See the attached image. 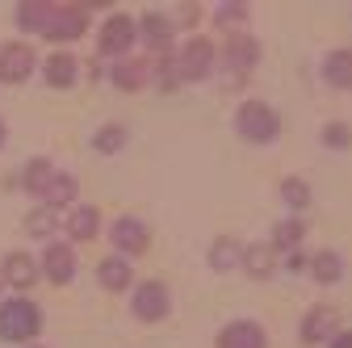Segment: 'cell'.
<instances>
[{"instance_id":"obj_1","label":"cell","mask_w":352,"mask_h":348,"mask_svg":"<svg viewBox=\"0 0 352 348\" xmlns=\"http://www.w3.org/2000/svg\"><path fill=\"white\" fill-rule=\"evenodd\" d=\"M42 331V311H38V302L30 298H9V302H0V336L13 340V344H25Z\"/></svg>"},{"instance_id":"obj_2","label":"cell","mask_w":352,"mask_h":348,"mask_svg":"<svg viewBox=\"0 0 352 348\" xmlns=\"http://www.w3.org/2000/svg\"><path fill=\"white\" fill-rule=\"evenodd\" d=\"M235 130L248 143H273L281 135V118H277L273 105H264V101H243L239 113H235Z\"/></svg>"},{"instance_id":"obj_3","label":"cell","mask_w":352,"mask_h":348,"mask_svg":"<svg viewBox=\"0 0 352 348\" xmlns=\"http://www.w3.org/2000/svg\"><path fill=\"white\" fill-rule=\"evenodd\" d=\"M214 67V42L210 38H189L176 55V76L181 80H206Z\"/></svg>"},{"instance_id":"obj_4","label":"cell","mask_w":352,"mask_h":348,"mask_svg":"<svg viewBox=\"0 0 352 348\" xmlns=\"http://www.w3.org/2000/svg\"><path fill=\"white\" fill-rule=\"evenodd\" d=\"M101 55H113V59H122L130 47L139 42V25H135V17H126V13H113L105 25H101Z\"/></svg>"},{"instance_id":"obj_5","label":"cell","mask_w":352,"mask_h":348,"mask_svg":"<svg viewBox=\"0 0 352 348\" xmlns=\"http://www.w3.org/2000/svg\"><path fill=\"white\" fill-rule=\"evenodd\" d=\"M84 25H88L84 5H51V17H47V25H42V38H51V42H72V38L84 34Z\"/></svg>"},{"instance_id":"obj_6","label":"cell","mask_w":352,"mask_h":348,"mask_svg":"<svg viewBox=\"0 0 352 348\" xmlns=\"http://www.w3.org/2000/svg\"><path fill=\"white\" fill-rule=\"evenodd\" d=\"M168 311H172V294H168L164 281H147V285L135 290V315L143 323H160Z\"/></svg>"},{"instance_id":"obj_7","label":"cell","mask_w":352,"mask_h":348,"mask_svg":"<svg viewBox=\"0 0 352 348\" xmlns=\"http://www.w3.org/2000/svg\"><path fill=\"white\" fill-rule=\"evenodd\" d=\"M34 47L30 42H9L5 51H0V80L5 84H21V80H30L34 76Z\"/></svg>"},{"instance_id":"obj_8","label":"cell","mask_w":352,"mask_h":348,"mask_svg":"<svg viewBox=\"0 0 352 348\" xmlns=\"http://www.w3.org/2000/svg\"><path fill=\"white\" fill-rule=\"evenodd\" d=\"M223 59H227V67H231V84H239L243 72H252L256 59H260V42H256L252 34H235L227 47H223Z\"/></svg>"},{"instance_id":"obj_9","label":"cell","mask_w":352,"mask_h":348,"mask_svg":"<svg viewBox=\"0 0 352 348\" xmlns=\"http://www.w3.org/2000/svg\"><path fill=\"white\" fill-rule=\"evenodd\" d=\"M109 239L118 243V256H122V252H126V256H139V252H147V243H151L147 227H143L139 219H130V214L109 227Z\"/></svg>"},{"instance_id":"obj_10","label":"cell","mask_w":352,"mask_h":348,"mask_svg":"<svg viewBox=\"0 0 352 348\" xmlns=\"http://www.w3.org/2000/svg\"><path fill=\"white\" fill-rule=\"evenodd\" d=\"M336 331H340V311H331V307L306 311V319H302V340L306 344H327Z\"/></svg>"},{"instance_id":"obj_11","label":"cell","mask_w":352,"mask_h":348,"mask_svg":"<svg viewBox=\"0 0 352 348\" xmlns=\"http://www.w3.org/2000/svg\"><path fill=\"white\" fill-rule=\"evenodd\" d=\"M42 273H47V281L55 285H67L76 277V256L67 243H47V252H42Z\"/></svg>"},{"instance_id":"obj_12","label":"cell","mask_w":352,"mask_h":348,"mask_svg":"<svg viewBox=\"0 0 352 348\" xmlns=\"http://www.w3.org/2000/svg\"><path fill=\"white\" fill-rule=\"evenodd\" d=\"M264 344H269V336H264V327L252 323V319L227 323L223 331H218V348H264Z\"/></svg>"},{"instance_id":"obj_13","label":"cell","mask_w":352,"mask_h":348,"mask_svg":"<svg viewBox=\"0 0 352 348\" xmlns=\"http://www.w3.org/2000/svg\"><path fill=\"white\" fill-rule=\"evenodd\" d=\"M135 25H139L143 42H147L155 55H168V51H172V21H168L164 13H155V9H151V13H143Z\"/></svg>"},{"instance_id":"obj_14","label":"cell","mask_w":352,"mask_h":348,"mask_svg":"<svg viewBox=\"0 0 352 348\" xmlns=\"http://www.w3.org/2000/svg\"><path fill=\"white\" fill-rule=\"evenodd\" d=\"M0 277H5L9 285H17V290H30V285L38 281L34 256H30V252H9V256H5V265H0Z\"/></svg>"},{"instance_id":"obj_15","label":"cell","mask_w":352,"mask_h":348,"mask_svg":"<svg viewBox=\"0 0 352 348\" xmlns=\"http://www.w3.org/2000/svg\"><path fill=\"white\" fill-rule=\"evenodd\" d=\"M243 269H248V277H256V281H269L273 273H277V252L269 248V243H252V248H243Z\"/></svg>"},{"instance_id":"obj_16","label":"cell","mask_w":352,"mask_h":348,"mask_svg":"<svg viewBox=\"0 0 352 348\" xmlns=\"http://www.w3.org/2000/svg\"><path fill=\"white\" fill-rule=\"evenodd\" d=\"M42 72H47V84H51V89H72V84L80 80V63H76V55H67V51H55Z\"/></svg>"},{"instance_id":"obj_17","label":"cell","mask_w":352,"mask_h":348,"mask_svg":"<svg viewBox=\"0 0 352 348\" xmlns=\"http://www.w3.org/2000/svg\"><path fill=\"white\" fill-rule=\"evenodd\" d=\"M323 80L331 89H352V47H340L323 59Z\"/></svg>"},{"instance_id":"obj_18","label":"cell","mask_w":352,"mask_h":348,"mask_svg":"<svg viewBox=\"0 0 352 348\" xmlns=\"http://www.w3.org/2000/svg\"><path fill=\"white\" fill-rule=\"evenodd\" d=\"M130 277H135V273H130V260H126V256H105L101 265H97V281H101L105 290H113V294L126 290Z\"/></svg>"},{"instance_id":"obj_19","label":"cell","mask_w":352,"mask_h":348,"mask_svg":"<svg viewBox=\"0 0 352 348\" xmlns=\"http://www.w3.org/2000/svg\"><path fill=\"white\" fill-rule=\"evenodd\" d=\"M97 231H101V210H93V206L72 210V219H67V235H72L76 243H88Z\"/></svg>"},{"instance_id":"obj_20","label":"cell","mask_w":352,"mask_h":348,"mask_svg":"<svg viewBox=\"0 0 352 348\" xmlns=\"http://www.w3.org/2000/svg\"><path fill=\"white\" fill-rule=\"evenodd\" d=\"M147 80H151V67L147 63H139V59H118V67H113V84H118V89L139 93Z\"/></svg>"},{"instance_id":"obj_21","label":"cell","mask_w":352,"mask_h":348,"mask_svg":"<svg viewBox=\"0 0 352 348\" xmlns=\"http://www.w3.org/2000/svg\"><path fill=\"white\" fill-rule=\"evenodd\" d=\"M72 197H76V177H72V172H55L47 193H42V206H47V210H63V206H72Z\"/></svg>"},{"instance_id":"obj_22","label":"cell","mask_w":352,"mask_h":348,"mask_svg":"<svg viewBox=\"0 0 352 348\" xmlns=\"http://www.w3.org/2000/svg\"><path fill=\"white\" fill-rule=\"evenodd\" d=\"M311 273H315V281L336 285V281L344 277V260H340V252H331V248L315 252V256H311Z\"/></svg>"},{"instance_id":"obj_23","label":"cell","mask_w":352,"mask_h":348,"mask_svg":"<svg viewBox=\"0 0 352 348\" xmlns=\"http://www.w3.org/2000/svg\"><path fill=\"white\" fill-rule=\"evenodd\" d=\"M51 177H55V164L38 155V160H30L25 172H21V189H25V193H47Z\"/></svg>"},{"instance_id":"obj_24","label":"cell","mask_w":352,"mask_h":348,"mask_svg":"<svg viewBox=\"0 0 352 348\" xmlns=\"http://www.w3.org/2000/svg\"><path fill=\"white\" fill-rule=\"evenodd\" d=\"M302 235H306V227L298 223V219H285V223H277L273 227V252L281 248V252H298V243H302Z\"/></svg>"},{"instance_id":"obj_25","label":"cell","mask_w":352,"mask_h":348,"mask_svg":"<svg viewBox=\"0 0 352 348\" xmlns=\"http://www.w3.org/2000/svg\"><path fill=\"white\" fill-rule=\"evenodd\" d=\"M47 17H51V5H47V0H25V5H17V25H21V30H38V34H42Z\"/></svg>"},{"instance_id":"obj_26","label":"cell","mask_w":352,"mask_h":348,"mask_svg":"<svg viewBox=\"0 0 352 348\" xmlns=\"http://www.w3.org/2000/svg\"><path fill=\"white\" fill-rule=\"evenodd\" d=\"M239 256H243V252H239L235 239H218V243L210 248V269H214V273H227V269L239 265Z\"/></svg>"},{"instance_id":"obj_27","label":"cell","mask_w":352,"mask_h":348,"mask_svg":"<svg viewBox=\"0 0 352 348\" xmlns=\"http://www.w3.org/2000/svg\"><path fill=\"white\" fill-rule=\"evenodd\" d=\"M281 197H285L289 210H306L311 206V185H306L302 177H285L281 181Z\"/></svg>"},{"instance_id":"obj_28","label":"cell","mask_w":352,"mask_h":348,"mask_svg":"<svg viewBox=\"0 0 352 348\" xmlns=\"http://www.w3.org/2000/svg\"><path fill=\"white\" fill-rule=\"evenodd\" d=\"M122 143H126V130L118 126V122H109V126H101L97 135H93V147L101 151V155H113V151H122Z\"/></svg>"},{"instance_id":"obj_29","label":"cell","mask_w":352,"mask_h":348,"mask_svg":"<svg viewBox=\"0 0 352 348\" xmlns=\"http://www.w3.org/2000/svg\"><path fill=\"white\" fill-rule=\"evenodd\" d=\"M25 231H30V235H55V210H47V206L30 210V219H25Z\"/></svg>"},{"instance_id":"obj_30","label":"cell","mask_w":352,"mask_h":348,"mask_svg":"<svg viewBox=\"0 0 352 348\" xmlns=\"http://www.w3.org/2000/svg\"><path fill=\"white\" fill-rule=\"evenodd\" d=\"M214 21L218 25H239V21H248V5H243V0H227V5H218Z\"/></svg>"},{"instance_id":"obj_31","label":"cell","mask_w":352,"mask_h":348,"mask_svg":"<svg viewBox=\"0 0 352 348\" xmlns=\"http://www.w3.org/2000/svg\"><path fill=\"white\" fill-rule=\"evenodd\" d=\"M323 143H327L331 151H344V147L352 143V130H348L344 122H331V126H323Z\"/></svg>"},{"instance_id":"obj_32","label":"cell","mask_w":352,"mask_h":348,"mask_svg":"<svg viewBox=\"0 0 352 348\" xmlns=\"http://www.w3.org/2000/svg\"><path fill=\"white\" fill-rule=\"evenodd\" d=\"M327 348H352V331H336V336L327 340Z\"/></svg>"},{"instance_id":"obj_33","label":"cell","mask_w":352,"mask_h":348,"mask_svg":"<svg viewBox=\"0 0 352 348\" xmlns=\"http://www.w3.org/2000/svg\"><path fill=\"white\" fill-rule=\"evenodd\" d=\"M181 21L193 25V21H197V5H181Z\"/></svg>"},{"instance_id":"obj_34","label":"cell","mask_w":352,"mask_h":348,"mask_svg":"<svg viewBox=\"0 0 352 348\" xmlns=\"http://www.w3.org/2000/svg\"><path fill=\"white\" fill-rule=\"evenodd\" d=\"M0 147H5V122H0Z\"/></svg>"}]
</instances>
